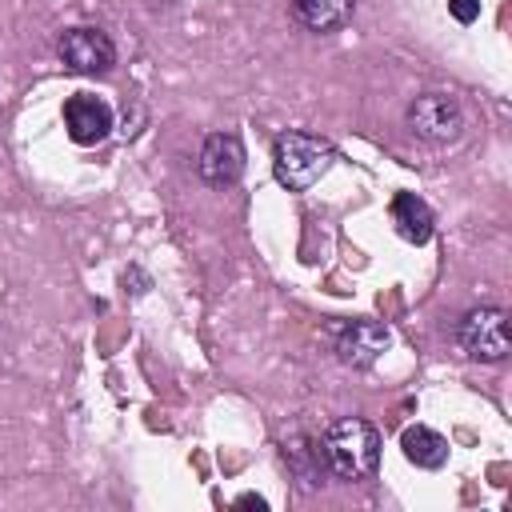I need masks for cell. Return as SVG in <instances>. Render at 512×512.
Masks as SVG:
<instances>
[{
    "mask_svg": "<svg viewBox=\"0 0 512 512\" xmlns=\"http://www.w3.org/2000/svg\"><path fill=\"white\" fill-rule=\"evenodd\" d=\"M320 448H324V464H328L332 476H340V480H364V476H372L380 468L384 440H380L376 424H368L360 416H348V420H336L324 432Z\"/></svg>",
    "mask_w": 512,
    "mask_h": 512,
    "instance_id": "cell-1",
    "label": "cell"
},
{
    "mask_svg": "<svg viewBox=\"0 0 512 512\" xmlns=\"http://www.w3.org/2000/svg\"><path fill=\"white\" fill-rule=\"evenodd\" d=\"M336 164V148L316 132H280L272 144V172L288 192H308Z\"/></svg>",
    "mask_w": 512,
    "mask_h": 512,
    "instance_id": "cell-2",
    "label": "cell"
},
{
    "mask_svg": "<svg viewBox=\"0 0 512 512\" xmlns=\"http://www.w3.org/2000/svg\"><path fill=\"white\" fill-rule=\"evenodd\" d=\"M408 128L432 144V148H444V144H456L460 132H464V108L456 96L448 92H424L408 104Z\"/></svg>",
    "mask_w": 512,
    "mask_h": 512,
    "instance_id": "cell-3",
    "label": "cell"
},
{
    "mask_svg": "<svg viewBox=\"0 0 512 512\" xmlns=\"http://www.w3.org/2000/svg\"><path fill=\"white\" fill-rule=\"evenodd\" d=\"M456 340H460V348H464L472 360L500 364V360L508 356V312L496 308V304L472 308V312L460 320Z\"/></svg>",
    "mask_w": 512,
    "mask_h": 512,
    "instance_id": "cell-4",
    "label": "cell"
},
{
    "mask_svg": "<svg viewBox=\"0 0 512 512\" xmlns=\"http://www.w3.org/2000/svg\"><path fill=\"white\" fill-rule=\"evenodd\" d=\"M56 56L76 76H104L116 64V44L108 40V32L80 24V28H68L56 40Z\"/></svg>",
    "mask_w": 512,
    "mask_h": 512,
    "instance_id": "cell-5",
    "label": "cell"
},
{
    "mask_svg": "<svg viewBox=\"0 0 512 512\" xmlns=\"http://www.w3.org/2000/svg\"><path fill=\"white\" fill-rule=\"evenodd\" d=\"M388 344H392V332L372 316H356L336 332V356L348 368H372L388 352Z\"/></svg>",
    "mask_w": 512,
    "mask_h": 512,
    "instance_id": "cell-6",
    "label": "cell"
},
{
    "mask_svg": "<svg viewBox=\"0 0 512 512\" xmlns=\"http://www.w3.org/2000/svg\"><path fill=\"white\" fill-rule=\"evenodd\" d=\"M196 172L212 188H232L244 176V144H240V136L236 132H212L204 140V148H200Z\"/></svg>",
    "mask_w": 512,
    "mask_h": 512,
    "instance_id": "cell-7",
    "label": "cell"
},
{
    "mask_svg": "<svg viewBox=\"0 0 512 512\" xmlns=\"http://www.w3.org/2000/svg\"><path fill=\"white\" fill-rule=\"evenodd\" d=\"M64 128L72 136V144L80 148H92L108 136L112 128V108L100 100V96H88V92H76L64 100Z\"/></svg>",
    "mask_w": 512,
    "mask_h": 512,
    "instance_id": "cell-8",
    "label": "cell"
},
{
    "mask_svg": "<svg viewBox=\"0 0 512 512\" xmlns=\"http://www.w3.org/2000/svg\"><path fill=\"white\" fill-rule=\"evenodd\" d=\"M400 452L416 468H444L448 464V440L428 424H408L400 432Z\"/></svg>",
    "mask_w": 512,
    "mask_h": 512,
    "instance_id": "cell-9",
    "label": "cell"
},
{
    "mask_svg": "<svg viewBox=\"0 0 512 512\" xmlns=\"http://www.w3.org/2000/svg\"><path fill=\"white\" fill-rule=\"evenodd\" d=\"M392 224H396V232H400L408 244H424V240L432 236L436 216H432V208H428L416 192H396V196H392Z\"/></svg>",
    "mask_w": 512,
    "mask_h": 512,
    "instance_id": "cell-10",
    "label": "cell"
},
{
    "mask_svg": "<svg viewBox=\"0 0 512 512\" xmlns=\"http://www.w3.org/2000/svg\"><path fill=\"white\" fill-rule=\"evenodd\" d=\"M292 12L308 32H336L352 20L356 0H292Z\"/></svg>",
    "mask_w": 512,
    "mask_h": 512,
    "instance_id": "cell-11",
    "label": "cell"
},
{
    "mask_svg": "<svg viewBox=\"0 0 512 512\" xmlns=\"http://www.w3.org/2000/svg\"><path fill=\"white\" fill-rule=\"evenodd\" d=\"M284 456H288V464H292V472L304 480V488H316V484H324L320 476H324V448H320V440H312V436H288L284 440Z\"/></svg>",
    "mask_w": 512,
    "mask_h": 512,
    "instance_id": "cell-12",
    "label": "cell"
},
{
    "mask_svg": "<svg viewBox=\"0 0 512 512\" xmlns=\"http://www.w3.org/2000/svg\"><path fill=\"white\" fill-rule=\"evenodd\" d=\"M448 12L460 20V24H472L480 16V0H448Z\"/></svg>",
    "mask_w": 512,
    "mask_h": 512,
    "instance_id": "cell-13",
    "label": "cell"
},
{
    "mask_svg": "<svg viewBox=\"0 0 512 512\" xmlns=\"http://www.w3.org/2000/svg\"><path fill=\"white\" fill-rule=\"evenodd\" d=\"M236 508H256V512H264V508H268V500H264V496H256V492H244V496H236Z\"/></svg>",
    "mask_w": 512,
    "mask_h": 512,
    "instance_id": "cell-14",
    "label": "cell"
}]
</instances>
